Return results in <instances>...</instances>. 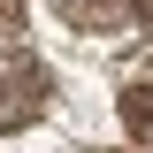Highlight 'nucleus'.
I'll return each instance as SVG.
<instances>
[{
  "instance_id": "obj_2",
  "label": "nucleus",
  "mask_w": 153,
  "mask_h": 153,
  "mask_svg": "<svg viewBox=\"0 0 153 153\" xmlns=\"http://www.w3.org/2000/svg\"><path fill=\"white\" fill-rule=\"evenodd\" d=\"M16 23H23V8H16V0H0V31H16Z\"/></svg>"
},
{
  "instance_id": "obj_1",
  "label": "nucleus",
  "mask_w": 153,
  "mask_h": 153,
  "mask_svg": "<svg viewBox=\"0 0 153 153\" xmlns=\"http://www.w3.org/2000/svg\"><path fill=\"white\" fill-rule=\"evenodd\" d=\"M31 115H46V69L31 54H0V130H23Z\"/></svg>"
}]
</instances>
